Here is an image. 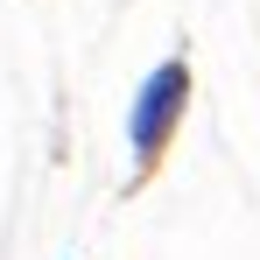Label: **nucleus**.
<instances>
[{"label": "nucleus", "mask_w": 260, "mask_h": 260, "mask_svg": "<svg viewBox=\"0 0 260 260\" xmlns=\"http://www.w3.org/2000/svg\"><path fill=\"white\" fill-rule=\"evenodd\" d=\"M183 63H162L155 78H148V91H141V113H134V148L141 155H155L162 148V134H169V120H176V106H183Z\"/></svg>", "instance_id": "1"}]
</instances>
